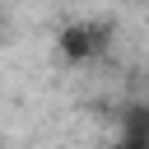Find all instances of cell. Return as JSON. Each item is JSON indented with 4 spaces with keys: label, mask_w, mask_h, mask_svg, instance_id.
Here are the masks:
<instances>
[{
    "label": "cell",
    "mask_w": 149,
    "mask_h": 149,
    "mask_svg": "<svg viewBox=\"0 0 149 149\" xmlns=\"http://www.w3.org/2000/svg\"><path fill=\"white\" fill-rule=\"evenodd\" d=\"M56 47H61V56H65V61H74V65L98 61V56L107 51V28H102V23H88V19L65 23V28H61V37H56Z\"/></svg>",
    "instance_id": "6da1fadb"
},
{
    "label": "cell",
    "mask_w": 149,
    "mask_h": 149,
    "mask_svg": "<svg viewBox=\"0 0 149 149\" xmlns=\"http://www.w3.org/2000/svg\"><path fill=\"white\" fill-rule=\"evenodd\" d=\"M116 149H144V135H140V130H130L126 140H116Z\"/></svg>",
    "instance_id": "7a4b0ae2"
},
{
    "label": "cell",
    "mask_w": 149,
    "mask_h": 149,
    "mask_svg": "<svg viewBox=\"0 0 149 149\" xmlns=\"http://www.w3.org/2000/svg\"><path fill=\"white\" fill-rule=\"evenodd\" d=\"M0 149H5V140H0Z\"/></svg>",
    "instance_id": "3957f363"
}]
</instances>
